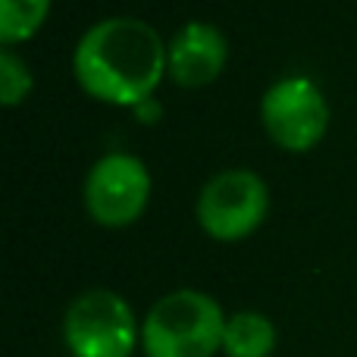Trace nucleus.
I'll return each instance as SVG.
<instances>
[{
  "label": "nucleus",
  "mask_w": 357,
  "mask_h": 357,
  "mask_svg": "<svg viewBox=\"0 0 357 357\" xmlns=\"http://www.w3.org/2000/svg\"><path fill=\"white\" fill-rule=\"evenodd\" d=\"M73 69L94 98L138 104L167 69V47L148 22L135 16H110L82 35Z\"/></svg>",
  "instance_id": "obj_1"
},
{
  "label": "nucleus",
  "mask_w": 357,
  "mask_h": 357,
  "mask_svg": "<svg viewBox=\"0 0 357 357\" xmlns=\"http://www.w3.org/2000/svg\"><path fill=\"white\" fill-rule=\"evenodd\" d=\"M222 333L220 304L197 289H178L148 310L142 345L148 357H213L222 348Z\"/></svg>",
  "instance_id": "obj_2"
},
{
  "label": "nucleus",
  "mask_w": 357,
  "mask_h": 357,
  "mask_svg": "<svg viewBox=\"0 0 357 357\" xmlns=\"http://www.w3.org/2000/svg\"><path fill=\"white\" fill-rule=\"evenodd\" d=\"M63 339L73 357H129L138 329L126 298L110 289H88L66 307Z\"/></svg>",
  "instance_id": "obj_3"
},
{
  "label": "nucleus",
  "mask_w": 357,
  "mask_h": 357,
  "mask_svg": "<svg viewBox=\"0 0 357 357\" xmlns=\"http://www.w3.org/2000/svg\"><path fill=\"white\" fill-rule=\"evenodd\" d=\"M266 185L251 169H222L197 195V220L216 238H241L266 213Z\"/></svg>",
  "instance_id": "obj_4"
},
{
  "label": "nucleus",
  "mask_w": 357,
  "mask_h": 357,
  "mask_svg": "<svg viewBox=\"0 0 357 357\" xmlns=\"http://www.w3.org/2000/svg\"><path fill=\"white\" fill-rule=\"evenodd\" d=\"M264 126L276 144L289 151H304L326 132L329 107L320 88L304 75H289L266 88L260 100Z\"/></svg>",
  "instance_id": "obj_5"
},
{
  "label": "nucleus",
  "mask_w": 357,
  "mask_h": 357,
  "mask_svg": "<svg viewBox=\"0 0 357 357\" xmlns=\"http://www.w3.org/2000/svg\"><path fill=\"white\" fill-rule=\"evenodd\" d=\"M151 191L148 167L135 154H104L85 178V204L91 216L107 226H126L142 213Z\"/></svg>",
  "instance_id": "obj_6"
},
{
  "label": "nucleus",
  "mask_w": 357,
  "mask_h": 357,
  "mask_svg": "<svg viewBox=\"0 0 357 357\" xmlns=\"http://www.w3.org/2000/svg\"><path fill=\"white\" fill-rule=\"evenodd\" d=\"M226 35L213 22H185L167 44V69L178 85H204L226 63Z\"/></svg>",
  "instance_id": "obj_7"
},
{
  "label": "nucleus",
  "mask_w": 357,
  "mask_h": 357,
  "mask_svg": "<svg viewBox=\"0 0 357 357\" xmlns=\"http://www.w3.org/2000/svg\"><path fill=\"white\" fill-rule=\"evenodd\" d=\"M276 348V326L260 310H238L226 320L222 351L229 357H270Z\"/></svg>",
  "instance_id": "obj_8"
},
{
  "label": "nucleus",
  "mask_w": 357,
  "mask_h": 357,
  "mask_svg": "<svg viewBox=\"0 0 357 357\" xmlns=\"http://www.w3.org/2000/svg\"><path fill=\"white\" fill-rule=\"evenodd\" d=\"M50 0H0V38L6 44L29 38L47 16Z\"/></svg>",
  "instance_id": "obj_9"
},
{
  "label": "nucleus",
  "mask_w": 357,
  "mask_h": 357,
  "mask_svg": "<svg viewBox=\"0 0 357 357\" xmlns=\"http://www.w3.org/2000/svg\"><path fill=\"white\" fill-rule=\"evenodd\" d=\"M31 73L25 60H19L10 47H0V100L3 104H16L29 94Z\"/></svg>",
  "instance_id": "obj_10"
}]
</instances>
